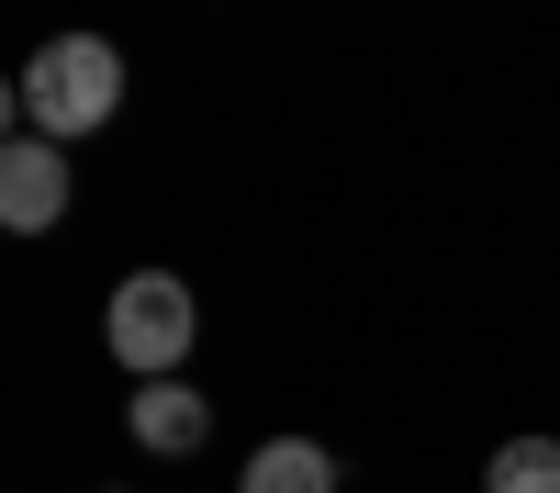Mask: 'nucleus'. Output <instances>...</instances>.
<instances>
[{"mask_svg": "<svg viewBox=\"0 0 560 493\" xmlns=\"http://www.w3.org/2000/svg\"><path fill=\"white\" fill-rule=\"evenodd\" d=\"M124 113V45L113 34H45L34 68H23V124L79 146V134H102Z\"/></svg>", "mask_w": 560, "mask_h": 493, "instance_id": "f257e3e1", "label": "nucleus"}, {"mask_svg": "<svg viewBox=\"0 0 560 493\" xmlns=\"http://www.w3.org/2000/svg\"><path fill=\"white\" fill-rule=\"evenodd\" d=\"M202 337V303L179 269H135V281H113V314H102V348L124 359L135 382H179V359H191Z\"/></svg>", "mask_w": 560, "mask_h": 493, "instance_id": "f03ea898", "label": "nucleus"}, {"mask_svg": "<svg viewBox=\"0 0 560 493\" xmlns=\"http://www.w3.org/2000/svg\"><path fill=\"white\" fill-rule=\"evenodd\" d=\"M57 224H68V146L12 134L0 146V236H57Z\"/></svg>", "mask_w": 560, "mask_h": 493, "instance_id": "7ed1b4c3", "label": "nucleus"}, {"mask_svg": "<svg viewBox=\"0 0 560 493\" xmlns=\"http://www.w3.org/2000/svg\"><path fill=\"white\" fill-rule=\"evenodd\" d=\"M124 426H135V448H158V460H191V448L213 437V392H191V382H135L124 392Z\"/></svg>", "mask_w": 560, "mask_h": 493, "instance_id": "20e7f679", "label": "nucleus"}, {"mask_svg": "<svg viewBox=\"0 0 560 493\" xmlns=\"http://www.w3.org/2000/svg\"><path fill=\"white\" fill-rule=\"evenodd\" d=\"M236 493H337V448L325 437H269V448H247Z\"/></svg>", "mask_w": 560, "mask_h": 493, "instance_id": "39448f33", "label": "nucleus"}, {"mask_svg": "<svg viewBox=\"0 0 560 493\" xmlns=\"http://www.w3.org/2000/svg\"><path fill=\"white\" fill-rule=\"evenodd\" d=\"M482 493H560V437H504L482 460Z\"/></svg>", "mask_w": 560, "mask_h": 493, "instance_id": "423d86ee", "label": "nucleus"}, {"mask_svg": "<svg viewBox=\"0 0 560 493\" xmlns=\"http://www.w3.org/2000/svg\"><path fill=\"white\" fill-rule=\"evenodd\" d=\"M12 124H23V79H0V146H12Z\"/></svg>", "mask_w": 560, "mask_h": 493, "instance_id": "0eeeda50", "label": "nucleus"}]
</instances>
